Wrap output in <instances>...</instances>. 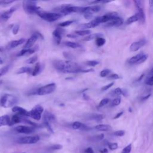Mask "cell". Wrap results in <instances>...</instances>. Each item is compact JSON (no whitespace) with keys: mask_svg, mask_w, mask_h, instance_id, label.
<instances>
[{"mask_svg":"<svg viewBox=\"0 0 153 153\" xmlns=\"http://www.w3.org/2000/svg\"><path fill=\"white\" fill-rule=\"evenodd\" d=\"M56 88V84L54 82H51L38 88L36 90L35 94L39 96H45L50 94L55 91Z\"/></svg>","mask_w":153,"mask_h":153,"instance_id":"obj_5","label":"cell"},{"mask_svg":"<svg viewBox=\"0 0 153 153\" xmlns=\"http://www.w3.org/2000/svg\"><path fill=\"white\" fill-rule=\"evenodd\" d=\"M84 16V17L85 19H91L93 18V14H90V13H84L83 14Z\"/></svg>","mask_w":153,"mask_h":153,"instance_id":"obj_52","label":"cell"},{"mask_svg":"<svg viewBox=\"0 0 153 153\" xmlns=\"http://www.w3.org/2000/svg\"><path fill=\"white\" fill-rule=\"evenodd\" d=\"M41 69V63L39 62L36 63V65H35L34 68L32 69V74H31L32 75H33V76L37 75L40 72Z\"/></svg>","mask_w":153,"mask_h":153,"instance_id":"obj_30","label":"cell"},{"mask_svg":"<svg viewBox=\"0 0 153 153\" xmlns=\"http://www.w3.org/2000/svg\"><path fill=\"white\" fill-rule=\"evenodd\" d=\"M12 111L20 116L29 117V111L19 106H14L12 108Z\"/></svg>","mask_w":153,"mask_h":153,"instance_id":"obj_16","label":"cell"},{"mask_svg":"<svg viewBox=\"0 0 153 153\" xmlns=\"http://www.w3.org/2000/svg\"><path fill=\"white\" fill-rule=\"evenodd\" d=\"M39 139L40 138L38 135L28 136L19 138L17 142L20 144H34L37 143Z\"/></svg>","mask_w":153,"mask_h":153,"instance_id":"obj_8","label":"cell"},{"mask_svg":"<svg viewBox=\"0 0 153 153\" xmlns=\"http://www.w3.org/2000/svg\"><path fill=\"white\" fill-rule=\"evenodd\" d=\"M20 29V25L19 24H15L12 27V32L14 35H17Z\"/></svg>","mask_w":153,"mask_h":153,"instance_id":"obj_40","label":"cell"},{"mask_svg":"<svg viewBox=\"0 0 153 153\" xmlns=\"http://www.w3.org/2000/svg\"><path fill=\"white\" fill-rule=\"evenodd\" d=\"M123 94V91L120 88H116L114 91H113V95L114 96H120L121 94Z\"/></svg>","mask_w":153,"mask_h":153,"instance_id":"obj_47","label":"cell"},{"mask_svg":"<svg viewBox=\"0 0 153 153\" xmlns=\"http://www.w3.org/2000/svg\"><path fill=\"white\" fill-rule=\"evenodd\" d=\"M63 148V146L60 144H55L50 147V149L51 150H59Z\"/></svg>","mask_w":153,"mask_h":153,"instance_id":"obj_46","label":"cell"},{"mask_svg":"<svg viewBox=\"0 0 153 153\" xmlns=\"http://www.w3.org/2000/svg\"><path fill=\"white\" fill-rule=\"evenodd\" d=\"M36 15H38L40 18H41L44 20L47 21L48 22H55L63 16V15L60 13L56 12H47L44 11L42 9L39 11L37 13Z\"/></svg>","mask_w":153,"mask_h":153,"instance_id":"obj_3","label":"cell"},{"mask_svg":"<svg viewBox=\"0 0 153 153\" xmlns=\"http://www.w3.org/2000/svg\"><path fill=\"white\" fill-rule=\"evenodd\" d=\"M108 145L111 150H115L118 148V144L117 143H110Z\"/></svg>","mask_w":153,"mask_h":153,"instance_id":"obj_50","label":"cell"},{"mask_svg":"<svg viewBox=\"0 0 153 153\" xmlns=\"http://www.w3.org/2000/svg\"><path fill=\"white\" fill-rule=\"evenodd\" d=\"M104 137V134L101 133L100 134H98V135H96V136H94L93 137H91L90 140L91 141V142H97V141H100L101 140H102Z\"/></svg>","mask_w":153,"mask_h":153,"instance_id":"obj_34","label":"cell"},{"mask_svg":"<svg viewBox=\"0 0 153 153\" xmlns=\"http://www.w3.org/2000/svg\"><path fill=\"white\" fill-rule=\"evenodd\" d=\"M43 112L44 108L40 105H36L29 111V117L36 121H39Z\"/></svg>","mask_w":153,"mask_h":153,"instance_id":"obj_6","label":"cell"},{"mask_svg":"<svg viewBox=\"0 0 153 153\" xmlns=\"http://www.w3.org/2000/svg\"><path fill=\"white\" fill-rule=\"evenodd\" d=\"M3 63H4V60H3V59L0 57V65L2 64Z\"/></svg>","mask_w":153,"mask_h":153,"instance_id":"obj_59","label":"cell"},{"mask_svg":"<svg viewBox=\"0 0 153 153\" xmlns=\"http://www.w3.org/2000/svg\"><path fill=\"white\" fill-rule=\"evenodd\" d=\"M146 43V40L145 38H142L138 41L133 42L130 46L129 49L131 51L134 52L138 51L142 47H143Z\"/></svg>","mask_w":153,"mask_h":153,"instance_id":"obj_13","label":"cell"},{"mask_svg":"<svg viewBox=\"0 0 153 153\" xmlns=\"http://www.w3.org/2000/svg\"><path fill=\"white\" fill-rule=\"evenodd\" d=\"M145 82L148 85H153V68H152L148 74Z\"/></svg>","mask_w":153,"mask_h":153,"instance_id":"obj_29","label":"cell"},{"mask_svg":"<svg viewBox=\"0 0 153 153\" xmlns=\"http://www.w3.org/2000/svg\"><path fill=\"white\" fill-rule=\"evenodd\" d=\"M149 11L151 13H153V0H149Z\"/></svg>","mask_w":153,"mask_h":153,"instance_id":"obj_54","label":"cell"},{"mask_svg":"<svg viewBox=\"0 0 153 153\" xmlns=\"http://www.w3.org/2000/svg\"><path fill=\"white\" fill-rule=\"evenodd\" d=\"M22 153H25V152H22Z\"/></svg>","mask_w":153,"mask_h":153,"instance_id":"obj_62","label":"cell"},{"mask_svg":"<svg viewBox=\"0 0 153 153\" xmlns=\"http://www.w3.org/2000/svg\"><path fill=\"white\" fill-rule=\"evenodd\" d=\"M20 0H0V5H9Z\"/></svg>","mask_w":153,"mask_h":153,"instance_id":"obj_41","label":"cell"},{"mask_svg":"<svg viewBox=\"0 0 153 153\" xmlns=\"http://www.w3.org/2000/svg\"><path fill=\"white\" fill-rule=\"evenodd\" d=\"M94 128L99 131H108L111 129V127L108 124H98L94 127Z\"/></svg>","mask_w":153,"mask_h":153,"instance_id":"obj_26","label":"cell"},{"mask_svg":"<svg viewBox=\"0 0 153 153\" xmlns=\"http://www.w3.org/2000/svg\"><path fill=\"white\" fill-rule=\"evenodd\" d=\"M4 51V47H0V52H2Z\"/></svg>","mask_w":153,"mask_h":153,"instance_id":"obj_60","label":"cell"},{"mask_svg":"<svg viewBox=\"0 0 153 153\" xmlns=\"http://www.w3.org/2000/svg\"><path fill=\"white\" fill-rule=\"evenodd\" d=\"M35 127L32 126H18L14 128V131L18 133L30 134L35 131Z\"/></svg>","mask_w":153,"mask_h":153,"instance_id":"obj_10","label":"cell"},{"mask_svg":"<svg viewBox=\"0 0 153 153\" xmlns=\"http://www.w3.org/2000/svg\"><path fill=\"white\" fill-rule=\"evenodd\" d=\"M124 134H125V131L124 130H122L115 131L114 133V135L117 136H123L124 135Z\"/></svg>","mask_w":153,"mask_h":153,"instance_id":"obj_48","label":"cell"},{"mask_svg":"<svg viewBox=\"0 0 153 153\" xmlns=\"http://www.w3.org/2000/svg\"><path fill=\"white\" fill-rule=\"evenodd\" d=\"M115 0H94L93 2H91V4H106L109 3L111 2H112Z\"/></svg>","mask_w":153,"mask_h":153,"instance_id":"obj_39","label":"cell"},{"mask_svg":"<svg viewBox=\"0 0 153 153\" xmlns=\"http://www.w3.org/2000/svg\"><path fill=\"white\" fill-rule=\"evenodd\" d=\"M18 97L16 96L5 93L2 94L0 98V106L4 108L13 107L18 102Z\"/></svg>","mask_w":153,"mask_h":153,"instance_id":"obj_2","label":"cell"},{"mask_svg":"<svg viewBox=\"0 0 153 153\" xmlns=\"http://www.w3.org/2000/svg\"><path fill=\"white\" fill-rule=\"evenodd\" d=\"M64 44L65 46L71 48H77L81 47V45L79 43L72 42V41H65L64 42Z\"/></svg>","mask_w":153,"mask_h":153,"instance_id":"obj_28","label":"cell"},{"mask_svg":"<svg viewBox=\"0 0 153 153\" xmlns=\"http://www.w3.org/2000/svg\"><path fill=\"white\" fill-rule=\"evenodd\" d=\"M88 118L90 120H95L96 121H101L103 118V116L102 114H91L89 115Z\"/></svg>","mask_w":153,"mask_h":153,"instance_id":"obj_31","label":"cell"},{"mask_svg":"<svg viewBox=\"0 0 153 153\" xmlns=\"http://www.w3.org/2000/svg\"><path fill=\"white\" fill-rule=\"evenodd\" d=\"M32 72V69L30 67L23 66L17 70V71L16 72V74H22L27 73L29 74H31Z\"/></svg>","mask_w":153,"mask_h":153,"instance_id":"obj_25","label":"cell"},{"mask_svg":"<svg viewBox=\"0 0 153 153\" xmlns=\"http://www.w3.org/2000/svg\"><path fill=\"white\" fill-rule=\"evenodd\" d=\"M148 54L140 52L128 59V63L130 65L140 64L143 63L148 59Z\"/></svg>","mask_w":153,"mask_h":153,"instance_id":"obj_7","label":"cell"},{"mask_svg":"<svg viewBox=\"0 0 153 153\" xmlns=\"http://www.w3.org/2000/svg\"><path fill=\"white\" fill-rule=\"evenodd\" d=\"M23 8L25 12L28 14H36L42 8L37 6L33 1L24 0L23 2Z\"/></svg>","mask_w":153,"mask_h":153,"instance_id":"obj_4","label":"cell"},{"mask_svg":"<svg viewBox=\"0 0 153 153\" xmlns=\"http://www.w3.org/2000/svg\"><path fill=\"white\" fill-rule=\"evenodd\" d=\"M99 152L100 153H108V149L106 148H103L102 149H100Z\"/></svg>","mask_w":153,"mask_h":153,"instance_id":"obj_57","label":"cell"},{"mask_svg":"<svg viewBox=\"0 0 153 153\" xmlns=\"http://www.w3.org/2000/svg\"><path fill=\"white\" fill-rule=\"evenodd\" d=\"M82 126V123L79 121H75L72 124V128L74 130H78L81 128Z\"/></svg>","mask_w":153,"mask_h":153,"instance_id":"obj_36","label":"cell"},{"mask_svg":"<svg viewBox=\"0 0 153 153\" xmlns=\"http://www.w3.org/2000/svg\"><path fill=\"white\" fill-rule=\"evenodd\" d=\"M54 67L59 72L65 74L85 73L93 71V69H84L79 64L71 60H56L53 62Z\"/></svg>","mask_w":153,"mask_h":153,"instance_id":"obj_1","label":"cell"},{"mask_svg":"<svg viewBox=\"0 0 153 153\" xmlns=\"http://www.w3.org/2000/svg\"><path fill=\"white\" fill-rule=\"evenodd\" d=\"M100 36H103V35L100 33H90L87 36H85L84 39L83 41H90L93 39H96V38L100 37Z\"/></svg>","mask_w":153,"mask_h":153,"instance_id":"obj_23","label":"cell"},{"mask_svg":"<svg viewBox=\"0 0 153 153\" xmlns=\"http://www.w3.org/2000/svg\"><path fill=\"white\" fill-rule=\"evenodd\" d=\"M150 95H151V94H148V95H147V96H146L143 97V99H142V100H146L147 99H148V98L149 97Z\"/></svg>","mask_w":153,"mask_h":153,"instance_id":"obj_58","label":"cell"},{"mask_svg":"<svg viewBox=\"0 0 153 153\" xmlns=\"http://www.w3.org/2000/svg\"><path fill=\"white\" fill-rule=\"evenodd\" d=\"M109 102V99H108V98H105V99H103L100 102H99V104L98 105V107H102L105 105H106V104H108Z\"/></svg>","mask_w":153,"mask_h":153,"instance_id":"obj_43","label":"cell"},{"mask_svg":"<svg viewBox=\"0 0 153 153\" xmlns=\"http://www.w3.org/2000/svg\"><path fill=\"white\" fill-rule=\"evenodd\" d=\"M20 115H18V114H15L14 115H13V117H11V118L10 119V126H13L14 124H18L20 122H22V121H23L22 117H20Z\"/></svg>","mask_w":153,"mask_h":153,"instance_id":"obj_24","label":"cell"},{"mask_svg":"<svg viewBox=\"0 0 153 153\" xmlns=\"http://www.w3.org/2000/svg\"><path fill=\"white\" fill-rule=\"evenodd\" d=\"M118 78H120V76L117 74H112L108 76V79H117Z\"/></svg>","mask_w":153,"mask_h":153,"instance_id":"obj_49","label":"cell"},{"mask_svg":"<svg viewBox=\"0 0 153 153\" xmlns=\"http://www.w3.org/2000/svg\"><path fill=\"white\" fill-rule=\"evenodd\" d=\"M77 35L81 36H87L89 34L91 33V31L89 29H79V30H76L74 32Z\"/></svg>","mask_w":153,"mask_h":153,"instance_id":"obj_27","label":"cell"},{"mask_svg":"<svg viewBox=\"0 0 153 153\" xmlns=\"http://www.w3.org/2000/svg\"><path fill=\"white\" fill-rule=\"evenodd\" d=\"M74 22H75V21L74 20H66V21H65V22H63L59 23L58 26L62 27H67V26H69L71 25Z\"/></svg>","mask_w":153,"mask_h":153,"instance_id":"obj_33","label":"cell"},{"mask_svg":"<svg viewBox=\"0 0 153 153\" xmlns=\"http://www.w3.org/2000/svg\"><path fill=\"white\" fill-rule=\"evenodd\" d=\"M121 99L120 97H117L115 98L111 103L112 106H117V105H120L121 103Z\"/></svg>","mask_w":153,"mask_h":153,"instance_id":"obj_44","label":"cell"},{"mask_svg":"<svg viewBox=\"0 0 153 153\" xmlns=\"http://www.w3.org/2000/svg\"><path fill=\"white\" fill-rule=\"evenodd\" d=\"M131 150V144L130 143L127 146H126L123 150L121 153H130Z\"/></svg>","mask_w":153,"mask_h":153,"instance_id":"obj_45","label":"cell"},{"mask_svg":"<svg viewBox=\"0 0 153 153\" xmlns=\"http://www.w3.org/2000/svg\"><path fill=\"white\" fill-rule=\"evenodd\" d=\"M137 21H141L142 22V17L139 13H137L129 17L126 20V25H130L131 23H133L134 22H136Z\"/></svg>","mask_w":153,"mask_h":153,"instance_id":"obj_19","label":"cell"},{"mask_svg":"<svg viewBox=\"0 0 153 153\" xmlns=\"http://www.w3.org/2000/svg\"><path fill=\"white\" fill-rule=\"evenodd\" d=\"M66 36L68 37V38H78L79 36L77 35L75 33H69V34H67Z\"/></svg>","mask_w":153,"mask_h":153,"instance_id":"obj_53","label":"cell"},{"mask_svg":"<svg viewBox=\"0 0 153 153\" xmlns=\"http://www.w3.org/2000/svg\"><path fill=\"white\" fill-rule=\"evenodd\" d=\"M38 56L37 55H35L33 56H32L31 57L29 58L27 60H26V63L27 64H33L35 63H36L38 60Z\"/></svg>","mask_w":153,"mask_h":153,"instance_id":"obj_35","label":"cell"},{"mask_svg":"<svg viewBox=\"0 0 153 153\" xmlns=\"http://www.w3.org/2000/svg\"><path fill=\"white\" fill-rule=\"evenodd\" d=\"M124 21L122 18L118 16L106 23L105 26L106 27H118L123 25Z\"/></svg>","mask_w":153,"mask_h":153,"instance_id":"obj_15","label":"cell"},{"mask_svg":"<svg viewBox=\"0 0 153 153\" xmlns=\"http://www.w3.org/2000/svg\"><path fill=\"white\" fill-rule=\"evenodd\" d=\"M84 152H85V153H94L93 149L91 148H90V147H88V148H86L85 149Z\"/></svg>","mask_w":153,"mask_h":153,"instance_id":"obj_55","label":"cell"},{"mask_svg":"<svg viewBox=\"0 0 153 153\" xmlns=\"http://www.w3.org/2000/svg\"><path fill=\"white\" fill-rule=\"evenodd\" d=\"M55 121V117L51 113L45 111L43 115V121H48L49 123L53 122Z\"/></svg>","mask_w":153,"mask_h":153,"instance_id":"obj_22","label":"cell"},{"mask_svg":"<svg viewBox=\"0 0 153 153\" xmlns=\"http://www.w3.org/2000/svg\"><path fill=\"white\" fill-rule=\"evenodd\" d=\"M18 6L15 5L11 7L8 10L5 11L0 15V22H7L12 16L13 14L17 10Z\"/></svg>","mask_w":153,"mask_h":153,"instance_id":"obj_12","label":"cell"},{"mask_svg":"<svg viewBox=\"0 0 153 153\" xmlns=\"http://www.w3.org/2000/svg\"><path fill=\"white\" fill-rule=\"evenodd\" d=\"M10 118L8 115L0 116V127L4 126H10Z\"/></svg>","mask_w":153,"mask_h":153,"instance_id":"obj_21","label":"cell"},{"mask_svg":"<svg viewBox=\"0 0 153 153\" xmlns=\"http://www.w3.org/2000/svg\"><path fill=\"white\" fill-rule=\"evenodd\" d=\"M134 2L136 7L138 10V13L141 16L142 22H144L145 20V14L143 9V0H133Z\"/></svg>","mask_w":153,"mask_h":153,"instance_id":"obj_14","label":"cell"},{"mask_svg":"<svg viewBox=\"0 0 153 153\" xmlns=\"http://www.w3.org/2000/svg\"><path fill=\"white\" fill-rule=\"evenodd\" d=\"M123 111L118 112V113L114 117V119H117V118H118L119 117H120L123 115Z\"/></svg>","mask_w":153,"mask_h":153,"instance_id":"obj_56","label":"cell"},{"mask_svg":"<svg viewBox=\"0 0 153 153\" xmlns=\"http://www.w3.org/2000/svg\"><path fill=\"white\" fill-rule=\"evenodd\" d=\"M26 41V39L23 38H20L19 39H17V40H14V41H11L8 45V48L9 49H11V48H14L20 45H22V44L25 43Z\"/></svg>","mask_w":153,"mask_h":153,"instance_id":"obj_20","label":"cell"},{"mask_svg":"<svg viewBox=\"0 0 153 153\" xmlns=\"http://www.w3.org/2000/svg\"><path fill=\"white\" fill-rule=\"evenodd\" d=\"M31 1H50V0H31Z\"/></svg>","mask_w":153,"mask_h":153,"instance_id":"obj_61","label":"cell"},{"mask_svg":"<svg viewBox=\"0 0 153 153\" xmlns=\"http://www.w3.org/2000/svg\"><path fill=\"white\" fill-rule=\"evenodd\" d=\"M9 68H10V65H7L1 68L0 69V77L5 75L8 71Z\"/></svg>","mask_w":153,"mask_h":153,"instance_id":"obj_38","label":"cell"},{"mask_svg":"<svg viewBox=\"0 0 153 153\" xmlns=\"http://www.w3.org/2000/svg\"><path fill=\"white\" fill-rule=\"evenodd\" d=\"M114 82H111V83H109V84H107V85L103 86V87L102 88V91H106V90H108V89L110 88L112 86L114 85Z\"/></svg>","mask_w":153,"mask_h":153,"instance_id":"obj_51","label":"cell"},{"mask_svg":"<svg viewBox=\"0 0 153 153\" xmlns=\"http://www.w3.org/2000/svg\"><path fill=\"white\" fill-rule=\"evenodd\" d=\"M99 63V62L98 61H96V60H87L85 62V64L86 65H87L88 66H91V67L96 66Z\"/></svg>","mask_w":153,"mask_h":153,"instance_id":"obj_37","label":"cell"},{"mask_svg":"<svg viewBox=\"0 0 153 153\" xmlns=\"http://www.w3.org/2000/svg\"><path fill=\"white\" fill-rule=\"evenodd\" d=\"M105 42H106V40L103 36H100L96 39V44L97 47L103 46L105 44Z\"/></svg>","mask_w":153,"mask_h":153,"instance_id":"obj_32","label":"cell"},{"mask_svg":"<svg viewBox=\"0 0 153 153\" xmlns=\"http://www.w3.org/2000/svg\"><path fill=\"white\" fill-rule=\"evenodd\" d=\"M65 30L62 27H59V26L56 27L53 31V32H52L53 38L54 41V42L57 45H59V44H60L63 35L65 33Z\"/></svg>","mask_w":153,"mask_h":153,"instance_id":"obj_11","label":"cell"},{"mask_svg":"<svg viewBox=\"0 0 153 153\" xmlns=\"http://www.w3.org/2000/svg\"><path fill=\"white\" fill-rule=\"evenodd\" d=\"M101 8L99 5L94 4V5H91V6H87V7H84V11L82 14L84 13H90L93 14L94 13H96L99 12Z\"/></svg>","mask_w":153,"mask_h":153,"instance_id":"obj_17","label":"cell"},{"mask_svg":"<svg viewBox=\"0 0 153 153\" xmlns=\"http://www.w3.org/2000/svg\"><path fill=\"white\" fill-rule=\"evenodd\" d=\"M111 72V71L108 69H105L103 70H102L100 72V76L101 77H105L106 76L108 75H109Z\"/></svg>","mask_w":153,"mask_h":153,"instance_id":"obj_42","label":"cell"},{"mask_svg":"<svg viewBox=\"0 0 153 153\" xmlns=\"http://www.w3.org/2000/svg\"><path fill=\"white\" fill-rule=\"evenodd\" d=\"M39 38H41L42 39H43V36L40 33L37 32L33 33L26 41L25 45H23V48H30L33 47V45Z\"/></svg>","mask_w":153,"mask_h":153,"instance_id":"obj_9","label":"cell"},{"mask_svg":"<svg viewBox=\"0 0 153 153\" xmlns=\"http://www.w3.org/2000/svg\"><path fill=\"white\" fill-rule=\"evenodd\" d=\"M36 51V47H32L30 48H23L17 54V56L21 57V56H29L33 54Z\"/></svg>","mask_w":153,"mask_h":153,"instance_id":"obj_18","label":"cell"}]
</instances>
